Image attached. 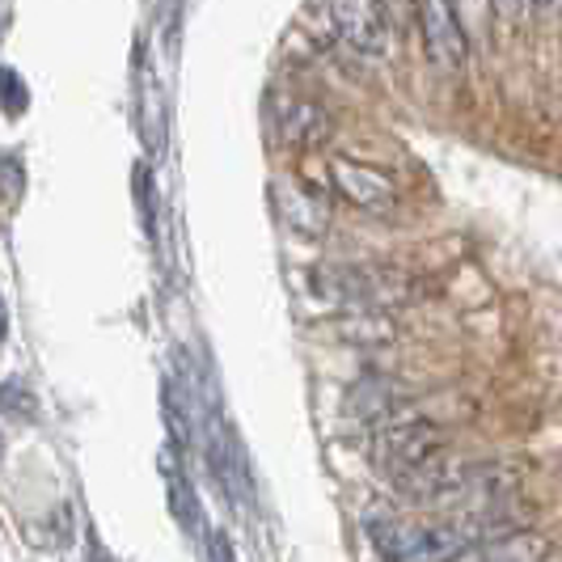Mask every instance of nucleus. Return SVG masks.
I'll return each instance as SVG.
<instances>
[{"label":"nucleus","instance_id":"f257e3e1","mask_svg":"<svg viewBox=\"0 0 562 562\" xmlns=\"http://www.w3.org/2000/svg\"><path fill=\"white\" fill-rule=\"evenodd\" d=\"M499 529V525H495ZM491 525L470 516H436V520H368V541L381 562H461L479 554Z\"/></svg>","mask_w":562,"mask_h":562},{"label":"nucleus","instance_id":"f03ea898","mask_svg":"<svg viewBox=\"0 0 562 562\" xmlns=\"http://www.w3.org/2000/svg\"><path fill=\"white\" fill-rule=\"evenodd\" d=\"M313 292L322 301L347 305L351 313H385L394 305H411L419 296V280L402 267H372V262H335L313 267Z\"/></svg>","mask_w":562,"mask_h":562},{"label":"nucleus","instance_id":"7ed1b4c3","mask_svg":"<svg viewBox=\"0 0 562 562\" xmlns=\"http://www.w3.org/2000/svg\"><path fill=\"white\" fill-rule=\"evenodd\" d=\"M326 187L335 191L342 203L360 207V212H372V216H385L397 207V187L372 166H360L351 157H330L326 161Z\"/></svg>","mask_w":562,"mask_h":562},{"label":"nucleus","instance_id":"20e7f679","mask_svg":"<svg viewBox=\"0 0 562 562\" xmlns=\"http://www.w3.org/2000/svg\"><path fill=\"white\" fill-rule=\"evenodd\" d=\"M271 132L288 148H322L335 132V114L301 93H276L271 98Z\"/></svg>","mask_w":562,"mask_h":562},{"label":"nucleus","instance_id":"39448f33","mask_svg":"<svg viewBox=\"0 0 562 562\" xmlns=\"http://www.w3.org/2000/svg\"><path fill=\"white\" fill-rule=\"evenodd\" d=\"M419 38H423V52H427V59L436 68H445V72H461L465 68L470 43H465V26H461V18H457L452 4H440V0L423 4Z\"/></svg>","mask_w":562,"mask_h":562},{"label":"nucleus","instance_id":"423d86ee","mask_svg":"<svg viewBox=\"0 0 562 562\" xmlns=\"http://www.w3.org/2000/svg\"><path fill=\"white\" fill-rule=\"evenodd\" d=\"M326 18L351 52L372 56V52H385V43H390V9L385 4H330Z\"/></svg>","mask_w":562,"mask_h":562},{"label":"nucleus","instance_id":"0eeeda50","mask_svg":"<svg viewBox=\"0 0 562 562\" xmlns=\"http://www.w3.org/2000/svg\"><path fill=\"white\" fill-rule=\"evenodd\" d=\"M276 216L301 237H322L330 228V203L322 191H310L301 182H276Z\"/></svg>","mask_w":562,"mask_h":562},{"label":"nucleus","instance_id":"6e6552de","mask_svg":"<svg viewBox=\"0 0 562 562\" xmlns=\"http://www.w3.org/2000/svg\"><path fill=\"white\" fill-rule=\"evenodd\" d=\"M554 546L550 537L537 529H520V525H499L491 529V537L479 546V562H550Z\"/></svg>","mask_w":562,"mask_h":562},{"label":"nucleus","instance_id":"1a4fd4ad","mask_svg":"<svg viewBox=\"0 0 562 562\" xmlns=\"http://www.w3.org/2000/svg\"><path fill=\"white\" fill-rule=\"evenodd\" d=\"M157 465H161V479H166V495H169V512H173V520H178L187 533H203V512H199L191 474L182 470V452L161 449Z\"/></svg>","mask_w":562,"mask_h":562},{"label":"nucleus","instance_id":"9d476101","mask_svg":"<svg viewBox=\"0 0 562 562\" xmlns=\"http://www.w3.org/2000/svg\"><path fill=\"white\" fill-rule=\"evenodd\" d=\"M0 415L13 423H34L38 419V402L22 381H0Z\"/></svg>","mask_w":562,"mask_h":562},{"label":"nucleus","instance_id":"9b49d317","mask_svg":"<svg viewBox=\"0 0 562 562\" xmlns=\"http://www.w3.org/2000/svg\"><path fill=\"white\" fill-rule=\"evenodd\" d=\"M30 106V85L22 81V72L18 68H0V111L9 114V119H18V114H26Z\"/></svg>","mask_w":562,"mask_h":562},{"label":"nucleus","instance_id":"f8f14e48","mask_svg":"<svg viewBox=\"0 0 562 562\" xmlns=\"http://www.w3.org/2000/svg\"><path fill=\"white\" fill-rule=\"evenodd\" d=\"M22 191H26V169H22V161L18 157H0V203L13 207L22 199Z\"/></svg>","mask_w":562,"mask_h":562},{"label":"nucleus","instance_id":"ddd939ff","mask_svg":"<svg viewBox=\"0 0 562 562\" xmlns=\"http://www.w3.org/2000/svg\"><path fill=\"white\" fill-rule=\"evenodd\" d=\"M203 541H207V559L212 562H233V550H228L225 533H207Z\"/></svg>","mask_w":562,"mask_h":562},{"label":"nucleus","instance_id":"4468645a","mask_svg":"<svg viewBox=\"0 0 562 562\" xmlns=\"http://www.w3.org/2000/svg\"><path fill=\"white\" fill-rule=\"evenodd\" d=\"M13 26V9L9 4H0V38H4V30Z\"/></svg>","mask_w":562,"mask_h":562},{"label":"nucleus","instance_id":"2eb2a0df","mask_svg":"<svg viewBox=\"0 0 562 562\" xmlns=\"http://www.w3.org/2000/svg\"><path fill=\"white\" fill-rule=\"evenodd\" d=\"M4 335H9V313H4V305H0V342H4Z\"/></svg>","mask_w":562,"mask_h":562},{"label":"nucleus","instance_id":"dca6fc26","mask_svg":"<svg viewBox=\"0 0 562 562\" xmlns=\"http://www.w3.org/2000/svg\"><path fill=\"white\" fill-rule=\"evenodd\" d=\"M0 457H4V440H0Z\"/></svg>","mask_w":562,"mask_h":562}]
</instances>
